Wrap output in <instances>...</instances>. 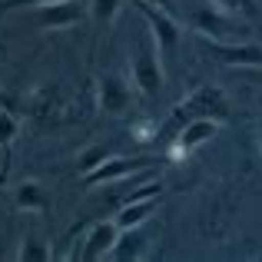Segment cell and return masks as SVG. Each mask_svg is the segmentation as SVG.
Instances as JSON below:
<instances>
[{"label": "cell", "instance_id": "cell-6", "mask_svg": "<svg viewBox=\"0 0 262 262\" xmlns=\"http://www.w3.org/2000/svg\"><path fill=\"white\" fill-rule=\"evenodd\" d=\"M136 7H140L149 33H153V40L160 43L163 57H173L179 50V43H183V33H186L183 24L173 17V10H163V7H156V4H146V0H136Z\"/></svg>", "mask_w": 262, "mask_h": 262}, {"label": "cell", "instance_id": "cell-18", "mask_svg": "<svg viewBox=\"0 0 262 262\" xmlns=\"http://www.w3.org/2000/svg\"><path fill=\"white\" fill-rule=\"evenodd\" d=\"M106 156H113V153H110V146H103V143H90V146H83L77 153V160H73V163H77V169L86 176L90 169H96Z\"/></svg>", "mask_w": 262, "mask_h": 262}, {"label": "cell", "instance_id": "cell-1", "mask_svg": "<svg viewBox=\"0 0 262 262\" xmlns=\"http://www.w3.org/2000/svg\"><path fill=\"white\" fill-rule=\"evenodd\" d=\"M192 120H219V123L229 120V96L223 93V86L203 83V86L189 90V93H186L183 100L169 110L166 123L160 126V133H156V136H160L163 143H169L179 129H183L186 123H192Z\"/></svg>", "mask_w": 262, "mask_h": 262}, {"label": "cell", "instance_id": "cell-16", "mask_svg": "<svg viewBox=\"0 0 262 262\" xmlns=\"http://www.w3.org/2000/svg\"><path fill=\"white\" fill-rule=\"evenodd\" d=\"M20 262H50L53 259V246L40 236H24L20 239V249H17Z\"/></svg>", "mask_w": 262, "mask_h": 262}, {"label": "cell", "instance_id": "cell-13", "mask_svg": "<svg viewBox=\"0 0 262 262\" xmlns=\"http://www.w3.org/2000/svg\"><path fill=\"white\" fill-rule=\"evenodd\" d=\"M146 252H149V236H146L143 226H136V229H123L120 232V239H116L110 259H116V262H136V259L146 256Z\"/></svg>", "mask_w": 262, "mask_h": 262}, {"label": "cell", "instance_id": "cell-21", "mask_svg": "<svg viewBox=\"0 0 262 262\" xmlns=\"http://www.w3.org/2000/svg\"><path fill=\"white\" fill-rule=\"evenodd\" d=\"M156 133H160V126H156V123H136V126H133V140L136 143L156 140Z\"/></svg>", "mask_w": 262, "mask_h": 262}, {"label": "cell", "instance_id": "cell-3", "mask_svg": "<svg viewBox=\"0 0 262 262\" xmlns=\"http://www.w3.org/2000/svg\"><path fill=\"white\" fill-rule=\"evenodd\" d=\"M24 113L40 126H57V123H70L73 116V100L63 90V83H40L27 93Z\"/></svg>", "mask_w": 262, "mask_h": 262}, {"label": "cell", "instance_id": "cell-17", "mask_svg": "<svg viewBox=\"0 0 262 262\" xmlns=\"http://www.w3.org/2000/svg\"><path fill=\"white\" fill-rule=\"evenodd\" d=\"M86 7L96 27H113L123 10V0H86Z\"/></svg>", "mask_w": 262, "mask_h": 262}, {"label": "cell", "instance_id": "cell-4", "mask_svg": "<svg viewBox=\"0 0 262 262\" xmlns=\"http://www.w3.org/2000/svg\"><path fill=\"white\" fill-rule=\"evenodd\" d=\"M192 30L199 33L203 40H216V43H236V40H249V24L246 17H236L229 10H219L216 4L196 7L189 17Z\"/></svg>", "mask_w": 262, "mask_h": 262}, {"label": "cell", "instance_id": "cell-7", "mask_svg": "<svg viewBox=\"0 0 262 262\" xmlns=\"http://www.w3.org/2000/svg\"><path fill=\"white\" fill-rule=\"evenodd\" d=\"M136 103V86L123 73H103L96 80V110L106 116H126Z\"/></svg>", "mask_w": 262, "mask_h": 262}, {"label": "cell", "instance_id": "cell-24", "mask_svg": "<svg viewBox=\"0 0 262 262\" xmlns=\"http://www.w3.org/2000/svg\"><path fill=\"white\" fill-rule=\"evenodd\" d=\"M259 146H262V103H259Z\"/></svg>", "mask_w": 262, "mask_h": 262}, {"label": "cell", "instance_id": "cell-8", "mask_svg": "<svg viewBox=\"0 0 262 262\" xmlns=\"http://www.w3.org/2000/svg\"><path fill=\"white\" fill-rule=\"evenodd\" d=\"M219 126H223L219 120H192V123H186V126L179 129L173 140H169L166 156H169L173 163H186L199 146H206V143H209L212 136L219 133Z\"/></svg>", "mask_w": 262, "mask_h": 262}, {"label": "cell", "instance_id": "cell-23", "mask_svg": "<svg viewBox=\"0 0 262 262\" xmlns=\"http://www.w3.org/2000/svg\"><path fill=\"white\" fill-rule=\"evenodd\" d=\"M146 4H156V7H163V10H173V0H146Z\"/></svg>", "mask_w": 262, "mask_h": 262}, {"label": "cell", "instance_id": "cell-5", "mask_svg": "<svg viewBox=\"0 0 262 262\" xmlns=\"http://www.w3.org/2000/svg\"><path fill=\"white\" fill-rule=\"evenodd\" d=\"M153 156H106L96 169H90L83 176V186L86 189H96V186H113V183H123V179L143 173V169H153Z\"/></svg>", "mask_w": 262, "mask_h": 262}, {"label": "cell", "instance_id": "cell-10", "mask_svg": "<svg viewBox=\"0 0 262 262\" xmlns=\"http://www.w3.org/2000/svg\"><path fill=\"white\" fill-rule=\"evenodd\" d=\"M209 47V57L223 67L232 70H249V67H262V43L252 40H236V43H216V40H206Z\"/></svg>", "mask_w": 262, "mask_h": 262}, {"label": "cell", "instance_id": "cell-12", "mask_svg": "<svg viewBox=\"0 0 262 262\" xmlns=\"http://www.w3.org/2000/svg\"><path fill=\"white\" fill-rule=\"evenodd\" d=\"M156 206H160V196H140V199H129V203H123L120 209H116V226L120 229H136V226H146L149 216L156 212Z\"/></svg>", "mask_w": 262, "mask_h": 262}, {"label": "cell", "instance_id": "cell-2", "mask_svg": "<svg viewBox=\"0 0 262 262\" xmlns=\"http://www.w3.org/2000/svg\"><path fill=\"white\" fill-rule=\"evenodd\" d=\"M163 50L160 43L153 40V33H149V27L140 33V40H136L133 47V63H129V73H133V86L136 93L143 96V100H156V96L163 93V86H166V67H163Z\"/></svg>", "mask_w": 262, "mask_h": 262}, {"label": "cell", "instance_id": "cell-19", "mask_svg": "<svg viewBox=\"0 0 262 262\" xmlns=\"http://www.w3.org/2000/svg\"><path fill=\"white\" fill-rule=\"evenodd\" d=\"M209 4H216L219 10L236 13V17H246V20L259 17V0H209Z\"/></svg>", "mask_w": 262, "mask_h": 262}, {"label": "cell", "instance_id": "cell-14", "mask_svg": "<svg viewBox=\"0 0 262 262\" xmlns=\"http://www.w3.org/2000/svg\"><path fill=\"white\" fill-rule=\"evenodd\" d=\"M13 206L24 212H43L47 206H50V196H47L43 183H37V179H24V183L13 186Z\"/></svg>", "mask_w": 262, "mask_h": 262}, {"label": "cell", "instance_id": "cell-9", "mask_svg": "<svg viewBox=\"0 0 262 262\" xmlns=\"http://www.w3.org/2000/svg\"><path fill=\"white\" fill-rule=\"evenodd\" d=\"M90 13L83 0H53V4L33 7V27L37 30H70Z\"/></svg>", "mask_w": 262, "mask_h": 262}, {"label": "cell", "instance_id": "cell-22", "mask_svg": "<svg viewBox=\"0 0 262 262\" xmlns=\"http://www.w3.org/2000/svg\"><path fill=\"white\" fill-rule=\"evenodd\" d=\"M239 73H243V77H249L256 86H262V67H249V70H239Z\"/></svg>", "mask_w": 262, "mask_h": 262}, {"label": "cell", "instance_id": "cell-15", "mask_svg": "<svg viewBox=\"0 0 262 262\" xmlns=\"http://www.w3.org/2000/svg\"><path fill=\"white\" fill-rule=\"evenodd\" d=\"M20 136V116L13 113L10 106H0V149H4V163H0V183L7 179V169H10V149Z\"/></svg>", "mask_w": 262, "mask_h": 262}, {"label": "cell", "instance_id": "cell-20", "mask_svg": "<svg viewBox=\"0 0 262 262\" xmlns=\"http://www.w3.org/2000/svg\"><path fill=\"white\" fill-rule=\"evenodd\" d=\"M43 4H53V0H0V13H10V10H27V7H43Z\"/></svg>", "mask_w": 262, "mask_h": 262}, {"label": "cell", "instance_id": "cell-11", "mask_svg": "<svg viewBox=\"0 0 262 262\" xmlns=\"http://www.w3.org/2000/svg\"><path fill=\"white\" fill-rule=\"evenodd\" d=\"M120 226H116V219H96L93 226H90L86 239H83V249H80V259L83 262H100V259H110V252H113L116 239H120Z\"/></svg>", "mask_w": 262, "mask_h": 262}]
</instances>
